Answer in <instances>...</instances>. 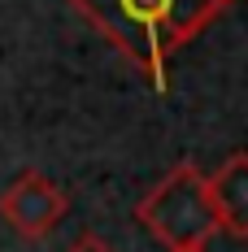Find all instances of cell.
Returning <instances> with one entry per match:
<instances>
[{
	"label": "cell",
	"instance_id": "cell-2",
	"mask_svg": "<svg viewBox=\"0 0 248 252\" xmlns=\"http://www.w3.org/2000/svg\"><path fill=\"white\" fill-rule=\"evenodd\" d=\"M135 218L170 252L205 248L222 230L218 213H213V200H209V183L196 170V161H178L152 191H144V200L135 204Z\"/></svg>",
	"mask_w": 248,
	"mask_h": 252
},
{
	"label": "cell",
	"instance_id": "cell-7",
	"mask_svg": "<svg viewBox=\"0 0 248 252\" xmlns=\"http://www.w3.org/2000/svg\"><path fill=\"white\" fill-rule=\"evenodd\" d=\"M226 4H231V0H226Z\"/></svg>",
	"mask_w": 248,
	"mask_h": 252
},
{
	"label": "cell",
	"instance_id": "cell-1",
	"mask_svg": "<svg viewBox=\"0 0 248 252\" xmlns=\"http://www.w3.org/2000/svg\"><path fill=\"white\" fill-rule=\"evenodd\" d=\"M70 4L157 87H166V61L226 9V0H70Z\"/></svg>",
	"mask_w": 248,
	"mask_h": 252
},
{
	"label": "cell",
	"instance_id": "cell-6",
	"mask_svg": "<svg viewBox=\"0 0 248 252\" xmlns=\"http://www.w3.org/2000/svg\"><path fill=\"white\" fill-rule=\"evenodd\" d=\"M178 252H205V248H178Z\"/></svg>",
	"mask_w": 248,
	"mask_h": 252
},
{
	"label": "cell",
	"instance_id": "cell-3",
	"mask_svg": "<svg viewBox=\"0 0 248 252\" xmlns=\"http://www.w3.org/2000/svg\"><path fill=\"white\" fill-rule=\"evenodd\" d=\"M66 209H70V196L48 174H39V170L18 174L4 187V196H0V218L18 230L22 239H44V235H52V230L61 226Z\"/></svg>",
	"mask_w": 248,
	"mask_h": 252
},
{
	"label": "cell",
	"instance_id": "cell-4",
	"mask_svg": "<svg viewBox=\"0 0 248 252\" xmlns=\"http://www.w3.org/2000/svg\"><path fill=\"white\" fill-rule=\"evenodd\" d=\"M205 183H209L218 226L235 239H248V152H231Z\"/></svg>",
	"mask_w": 248,
	"mask_h": 252
},
{
	"label": "cell",
	"instance_id": "cell-5",
	"mask_svg": "<svg viewBox=\"0 0 248 252\" xmlns=\"http://www.w3.org/2000/svg\"><path fill=\"white\" fill-rule=\"evenodd\" d=\"M66 252H113V248H109L100 235H78V239H74V244H70Z\"/></svg>",
	"mask_w": 248,
	"mask_h": 252
}]
</instances>
